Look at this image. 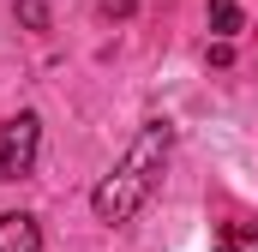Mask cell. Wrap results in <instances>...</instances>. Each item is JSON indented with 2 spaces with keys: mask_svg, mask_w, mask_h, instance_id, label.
Here are the masks:
<instances>
[{
  "mask_svg": "<svg viewBox=\"0 0 258 252\" xmlns=\"http://www.w3.org/2000/svg\"><path fill=\"white\" fill-rule=\"evenodd\" d=\"M168 150H174V126H168V120H150L138 138H132V150L120 156V168L96 180V192H90V210H96L102 222H132V216L150 204L156 180H162Z\"/></svg>",
  "mask_w": 258,
  "mask_h": 252,
  "instance_id": "obj_1",
  "label": "cell"
},
{
  "mask_svg": "<svg viewBox=\"0 0 258 252\" xmlns=\"http://www.w3.org/2000/svg\"><path fill=\"white\" fill-rule=\"evenodd\" d=\"M36 150H42V120L36 114L0 120V180H24L36 168Z\"/></svg>",
  "mask_w": 258,
  "mask_h": 252,
  "instance_id": "obj_2",
  "label": "cell"
},
{
  "mask_svg": "<svg viewBox=\"0 0 258 252\" xmlns=\"http://www.w3.org/2000/svg\"><path fill=\"white\" fill-rule=\"evenodd\" d=\"M0 252H42V222L24 210L0 216Z\"/></svg>",
  "mask_w": 258,
  "mask_h": 252,
  "instance_id": "obj_3",
  "label": "cell"
},
{
  "mask_svg": "<svg viewBox=\"0 0 258 252\" xmlns=\"http://www.w3.org/2000/svg\"><path fill=\"white\" fill-rule=\"evenodd\" d=\"M216 252H258V222H222Z\"/></svg>",
  "mask_w": 258,
  "mask_h": 252,
  "instance_id": "obj_4",
  "label": "cell"
},
{
  "mask_svg": "<svg viewBox=\"0 0 258 252\" xmlns=\"http://www.w3.org/2000/svg\"><path fill=\"white\" fill-rule=\"evenodd\" d=\"M210 30L228 42V36H240V0H210Z\"/></svg>",
  "mask_w": 258,
  "mask_h": 252,
  "instance_id": "obj_5",
  "label": "cell"
},
{
  "mask_svg": "<svg viewBox=\"0 0 258 252\" xmlns=\"http://www.w3.org/2000/svg\"><path fill=\"white\" fill-rule=\"evenodd\" d=\"M18 18H24L30 30H42V24H48V6H42V0H18Z\"/></svg>",
  "mask_w": 258,
  "mask_h": 252,
  "instance_id": "obj_6",
  "label": "cell"
}]
</instances>
